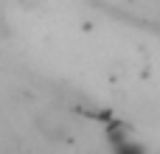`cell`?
<instances>
[{"label":"cell","instance_id":"7a4b0ae2","mask_svg":"<svg viewBox=\"0 0 160 154\" xmlns=\"http://www.w3.org/2000/svg\"><path fill=\"white\" fill-rule=\"evenodd\" d=\"M129 140H132V135H129V126H127V123L112 121V123L107 126V146H110V149H121V146H127Z\"/></svg>","mask_w":160,"mask_h":154},{"label":"cell","instance_id":"6da1fadb","mask_svg":"<svg viewBox=\"0 0 160 154\" xmlns=\"http://www.w3.org/2000/svg\"><path fill=\"white\" fill-rule=\"evenodd\" d=\"M37 129H39V135H45L48 140H65L68 137V123L56 115V112H42V115H37Z\"/></svg>","mask_w":160,"mask_h":154},{"label":"cell","instance_id":"3957f363","mask_svg":"<svg viewBox=\"0 0 160 154\" xmlns=\"http://www.w3.org/2000/svg\"><path fill=\"white\" fill-rule=\"evenodd\" d=\"M112 154H146V149H143L141 143H135V140H129L127 146H121V149H112Z\"/></svg>","mask_w":160,"mask_h":154},{"label":"cell","instance_id":"277c9868","mask_svg":"<svg viewBox=\"0 0 160 154\" xmlns=\"http://www.w3.org/2000/svg\"><path fill=\"white\" fill-rule=\"evenodd\" d=\"M20 6H25V8H34V6H39V0H17Z\"/></svg>","mask_w":160,"mask_h":154}]
</instances>
